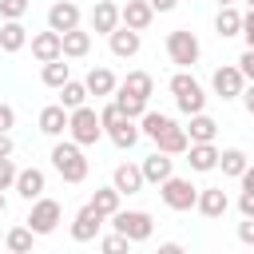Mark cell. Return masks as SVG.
<instances>
[{"instance_id": "47", "label": "cell", "mask_w": 254, "mask_h": 254, "mask_svg": "<svg viewBox=\"0 0 254 254\" xmlns=\"http://www.w3.org/2000/svg\"><path fill=\"white\" fill-rule=\"evenodd\" d=\"M155 254H187V250H183V242H159Z\"/></svg>"}, {"instance_id": "28", "label": "cell", "mask_w": 254, "mask_h": 254, "mask_svg": "<svg viewBox=\"0 0 254 254\" xmlns=\"http://www.w3.org/2000/svg\"><path fill=\"white\" fill-rule=\"evenodd\" d=\"M171 123H175L171 115H163V111H151V107H147V111L139 115V135H147V139L155 143V139H159V135H163Z\"/></svg>"}, {"instance_id": "38", "label": "cell", "mask_w": 254, "mask_h": 254, "mask_svg": "<svg viewBox=\"0 0 254 254\" xmlns=\"http://www.w3.org/2000/svg\"><path fill=\"white\" fill-rule=\"evenodd\" d=\"M16 163L12 159H0V190H12V183H16Z\"/></svg>"}, {"instance_id": "23", "label": "cell", "mask_w": 254, "mask_h": 254, "mask_svg": "<svg viewBox=\"0 0 254 254\" xmlns=\"http://www.w3.org/2000/svg\"><path fill=\"white\" fill-rule=\"evenodd\" d=\"M20 48H28V28H24L20 20H4V24H0V52L16 56Z\"/></svg>"}, {"instance_id": "46", "label": "cell", "mask_w": 254, "mask_h": 254, "mask_svg": "<svg viewBox=\"0 0 254 254\" xmlns=\"http://www.w3.org/2000/svg\"><path fill=\"white\" fill-rule=\"evenodd\" d=\"M147 4H151L155 12H175V8H179V0H147Z\"/></svg>"}, {"instance_id": "16", "label": "cell", "mask_w": 254, "mask_h": 254, "mask_svg": "<svg viewBox=\"0 0 254 254\" xmlns=\"http://www.w3.org/2000/svg\"><path fill=\"white\" fill-rule=\"evenodd\" d=\"M194 210H198L202 218H222V214L230 210V198H226V190H222V187H202V190H198Z\"/></svg>"}, {"instance_id": "42", "label": "cell", "mask_w": 254, "mask_h": 254, "mask_svg": "<svg viewBox=\"0 0 254 254\" xmlns=\"http://www.w3.org/2000/svg\"><path fill=\"white\" fill-rule=\"evenodd\" d=\"M238 242L242 246H254V218H242L238 222Z\"/></svg>"}, {"instance_id": "15", "label": "cell", "mask_w": 254, "mask_h": 254, "mask_svg": "<svg viewBox=\"0 0 254 254\" xmlns=\"http://www.w3.org/2000/svg\"><path fill=\"white\" fill-rule=\"evenodd\" d=\"M139 171H143V183H167L171 175H175V159L171 155H163V151H151L143 163H139Z\"/></svg>"}, {"instance_id": "35", "label": "cell", "mask_w": 254, "mask_h": 254, "mask_svg": "<svg viewBox=\"0 0 254 254\" xmlns=\"http://www.w3.org/2000/svg\"><path fill=\"white\" fill-rule=\"evenodd\" d=\"M32 242H36V234H32L28 226H12L8 238H4V246H8L12 254H32Z\"/></svg>"}, {"instance_id": "6", "label": "cell", "mask_w": 254, "mask_h": 254, "mask_svg": "<svg viewBox=\"0 0 254 254\" xmlns=\"http://www.w3.org/2000/svg\"><path fill=\"white\" fill-rule=\"evenodd\" d=\"M64 222V206L56 202V198H48V194H40L36 202H32V210H28V218H24V226L36 234V238H44V234H52L56 226Z\"/></svg>"}, {"instance_id": "19", "label": "cell", "mask_w": 254, "mask_h": 254, "mask_svg": "<svg viewBox=\"0 0 254 254\" xmlns=\"http://www.w3.org/2000/svg\"><path fill=\"white\" fill-rule=\"evenodd\" d=\"M83 87H87V95L107 99V95H115L119 79H115V71H111V67H91V71H87V79H83Z\"/></svg>"}, {"instance_id": "30", "label": "cell", "mask_w": 254, "mask_h": 254, "mask_svg": "<svg viewBox=\"0 0 254 254\" xmlns=\"http://www.w3.org/2000/svg\"><path fill=\"white\" fill-rule=\"evenodd\" d=\"M119 198H123V194H119L115 187H95V194H91V202H87V206H91L95 214H103V218H111V214L119 210Z\"/></svg>"}, {"instance_id": "1", "label": "cell", "mask_w": 254, "mask_h": 254, "mask_svg": "<svg viewBox=\"0 0 254 254\" xmlns=\"http://www.w3.org/2000/svg\"><path fill=\"white\" fill-rule=\"evenodd\" d=\"M52 167H56V175L64 179V183H83L87 179V171H91V163H87V155H83V147L79 143H71V139H56V147H52Z\"/></svg>"}, {"instance_id": "3", "label": "cell", "mask_w": 254, "mask_h": 254, "mask_svg": "<svg viewBox=\"0 0 254 254\" xmlns=\"http://www.w3.org/2000/svg\"><path fill=\"white\" fill-rule=\"evenodd\" d=\"M167 87H171V95H175V107H179L183 115H198V111L206 107V91L198 87V79H194L190 71H175Z\"/></svg>"}, {"instance_id": "8", "label": "cell", "mask_w": 254, "mask_h": 254, "mask_svg": "<svg viewBox=\"0 0 254 254\" xmlns=\"http://www.w3.org/2000/svg\"><path fill=\"white\" fill-rule=\"evenodd\" d=\"M210 87H214V95H218V99H238V95H242V87H246V79H242L238 64H222V67H214Z\"/></svg>"}, {"instance_id": "29", "label": "cell", "mask_w": 254, "mask_h": 254, "mask_svg": "<svg viewBox=\"0 0 254 254\" xmlns=\"http://www.w3.org/2000/svg\"><path fill=\"white\" fill-rule=\"evenodd\" d=\"M107 139H111L119 151H131V147L143 139V135H139V119H123L119 127H111V131H107Z\"/></svg>"}, {"instance_id": "49", "label": "cell", "mask_w": 254, "mask_h": 254, "mask_svg": "<svg viewBox=\"0 0 254 254\" xmlns=\"http://www.w3.org/2000/svg\"><path fill=\"white\" fill-rule=\"evenodd\" d=\"M4 210H8V198H4V190H0V214H4Z\"/></svg>"}, {"instance_id": "45", "label": "cell", "mask_w": 254, "mask_h": 254, "mask_svg": "<svg viewBox=\"0 0 254 254\" xmlns=\"http://www.w3.org/2000/svg\"><path fill=\"white\" fill-rule=\"evenodd\" d=\"M12 151H16V147H12V135L0 131V159H12Z\"/></svg>"}, {"instance_id": "50", "label": "cell", "mask_w": 254, "mask_h": 254, "mask_svg": "<svg viewBox=\"0 0 254 254\" xmlns=\"http://www.w3.org/2000/svg\"><path fill=\"white\" fill-rule=\"evenodd\" d=\"M230 4H238V0H218V8H230Z\"/></svg>"}, {"instance_id": "36", "label": "cell", "mask_w": 254, "mask_h": 254, "mask_svg": "<svg viewBox=\"0 0 254 254\" xmlns=\"http://www.w3.org/2000/svg\"><path fill=\"white\" fill-rule=\"evenodd\" d=\"M99 254H131V242H127L123 234H115V230H111V234H103V238H99Z\"/></svg>"}, {"instance_id": "32", "label": "cell", "mask_w": 254, "mask_h": 254, "mask_svg": "<svg viewBox=\"0 0 254 254\" xmlns=\"http://www.w3.org/2000/svg\"><path fill=\"white\" fill-rule=\"evenodd\" d=\"M40 79H44V87H56V91H60V87L71 79V64H64V56H60V60H52V64H44V67H40Z\"/></svg>"}, {"instance_id": "14", "label": "cell", "mask_w": 254, "mask_h": 254, "mask_svg": "<svg viewBox=\"0 0 254 254\" xmlns=\"http://www.w3.org/2000/svg\"><path fill=\"white\" fill-rule=\"evenodd\" d=\"M32 56H36L40 64L60 60V56H64V36H60V32H52V28L36 32V36H32Z\"/></svg>"}, {"instance_id": "34", "label": "cell", "mask_w": 254, "mask_h": 254, "mask_svg": "<svg viewBox=\"0 0 254 254\" xmlns=\"http://www.w3.org/2000/svg\"><path fill=\"white\" fill-rule=\"evenodd\" d=\"M111 103L127 115V119H139L143 111H147V99H139V95H131V91H123V87H115V95H111Z\"/></svg>"}, {"instance_id": "41", "label": "cell", "mask_w": 254, "mask_h": 254, "mask_svg": "<svg viewBox=\"0 0 254 254\" xmlns=\"http://www.w3.org/2000/svg\"><path fill=\"white\" fill-rule=\"evenodd\" d=\"M238 71H242V79H246V83H254V52H250V48L242 52V60H238Z\"/></svg>"}, {"instance_id": "40", "label": "cell", "mask_w": 254, "mask_h": 254, "mask_svg": "<svg viewBox=\"0 0 254 254\" xmlns=\"http://www.w3.org/2000/svg\"><path fill=\"white\" fill-rule=\"evenodd\" d=\"M12 127H16V107L12 103H0V131L12 135Z\"/></svg>"}, {"instance_id": "52", "label": "cell", "mask_w": 254, "mask_h": 254, "mask_svg": "<svg viewBox=\"0 0 254 254\" xmlns=\"http://www.w3.org/2000/svg\"><path fill=\"white\" fill-rule=\"evenodd\" d=\"M8 254H12V250H8Z\"/></svg>"}, {"instance_id": "44", "label": "cell", "mask_w": 254, "mask_h": 254, "mask_svg": "<svg viewBox=\"0 0 254 254\" xmlns=\"http://www.w3.org/2000/svg\"><path fill=\"white\" fill-rule=\"evenodd\" d=\"M238 99H242V107H246V115H250V119H254V83H246V87H242V95H238Z\"/></svg>"}, {"instance_id": "31", "label": "cell", "mask_w": 254, "mask_h": 254, "mask_svg": "<svg viewBox=\"0 0 254 254\" xmlns=\"http://www.w3.org/2000/svg\"><path fill=\"white\" fill-rule=\"evenodd\" d=\"M214 32L222 36V40H230V36H238L242 32V12L230 4V8H218V16H214Z\"/></svg>"}, {"instance_id": "13", "label": "cell", "mask_w": 254, "mask_h": 254, "mask_svg": "<svg viewBox=\"0 0 254 254\" xmlns=\"http://www.w3.org/2000/svg\"><path fill=\"white\" fill-rule=\"evenodd\" d=\"M107 44H111V56L115 60H131V56H139V48H143V32H131V28H115L111 36H107Z\"/></svg>"}, {"instance_id": "7", "label": "cell", "mask_w": 254, "mask_h": 254, "mask_svg": "<svg viewBox=\"0 0 254 254\" xmlns=\"http://www.w3.org/2000/svg\"><path fill=\"white\" fill-rule=\"evenodd\" d=\"M159 198H163V206H171V210H194L198 187H194L190 179H183V175H171L167 183H159Z\"/></svg>"}, {"instance_id": "17", "label": "cell", "mask_w": 254, "mask_h": 254, "mask_svg": "<svg viewBox=\"0 0 254 254\" xmlns=\"http://www.w3.org/2000/svg\"><path fill=\"white\" fill-rule=\"evenodd\" d=\"M119 28V4L115 0H95L91 8V32L95 36H111Z\"/></svg>"}, {"instance_id": "18", "label": "cell", "mask_w": 254, "mask_h": 254, "mask_svg": "<svg viewBox=\"0 0 254 254\" xmlns=\"http://www.w3.org/2000/svg\"><path fill=\"white\" fill-rule=\"evenodd\" d=\"M111 187H115L119 194H139L147 183H143V171H139L135 163H119V167L111 171Z\"/></svg>"}, {"instance_id": "39", "label": "cell", "mask_w": 254, "mask_h": 254, "mask_svg": "<svg viewBox=\"0 0 254 254\" xmlns=\"http://www.w3.org/2000/svg\"><path fill=\"white\" fill-rule=\"evenodd\" d=\"M238 36H242V40H246V48L254 52V8H246V12H242V32H238Z\"/></svg>"}, {"instance_id": "4", "label": "cell", "mask_w": 254, "mask_h": 254, "mask_svg": "<svg viewBox=\"0 0 254 254\" xmlns=\"http://www.w3.org/2000/svg\"><path fill=\"white\" fill-rule=\"evenodd\" d=\"M167 56H171V64H175L179 71H187V67L198 64L202 44H198V36H194L190 28H175V32H167Z\"/></svg>"}, {"instance_id": "9", "label": "cell", "mask_w": 254, "mask_h": 254, "mask_svg": "<svg viewBox=\"0 0 254 254\" xmlns=\"http://www.w3.org/2000/svg\"><path fill=\"white\" fill-rule=\"evenodd\" d=\"M12 190H16L24 202H36V198L48 190V175H44L40 167H24V171H16V183H12Z\"/></svg>"}, {"instance_id": "33", "label": "cell", "mask_w": 254, "mask_h": 254, "mask_svg": "<svg viewBox=\"0 0 254 254\" xmlns=\"http://www.w3.org/2000/svg\"><path fill=\"white\" fill-rule=\"evenodd\" d=\"M91 95H87V87H83V79H67L64 87H60V107L64 111H75V107H83Z\"/></svg>"}, {"instance_id": "22", "label": "cell", "mask_w": 254, "mask_h": 254, "mask_svg": "<svg viewBox=\"0 0 254 254\" xmlns=\"http://www.w3.org/2000/svg\"><path fill=\"white\" fill-rule=\"evenodd\" d=\"M187 147H190V139H187V131H183L179 123H171V127L155 139V151H163V155H171V159H175V155H187Z\"/></svg>"}, {"instance_id": "51", "label": "cell", "mask_w": 254, "mask_h": 254, "mask_svg": "<svg viewBox=\"0 0 254 254\" xmlns=\"http://www.w3.org/2000/svg\"><path fill=\"white\" fill-rule=\"evenodd\" d=\"M242 4H246V8H254V0H242Z\"/></svg>"}, {"instance_id": "21", "label": "cell", "mask_w": 254, "mask_h": 254, "mask_svg": "<svg viewBox=\"0 0 254 254\" xmlns=\"http://www.w3.org/2000/svg\"><path fill=\"white\" fill-rule=\"evenodd\" d=\"M187 163H190V171L210 175V171L218 167V147H214V143H190V147H187Z\"/></svg>"}, {"instance_id": "12", "label": "cell", "mask_w": 254, "mask_h": 254, "mask_svg": "<svg viewBox=\"0 0 254 254\" xmlns=\"http://www.w3.org/2000/svg\"><path fill=\"white\" fill-rule=\"evenodd\" d=\"M48 28L52 32H71V28H79V4H71V0H56L52 8H48Z\"/></svg>"}, {"instance_id": "24", "label": "cell", "mask_w": 254, "mask_h": 254, "mask_svg": "<svg viewBox=\"0 0 254 254\" xmlns=\"http://www.w3.org/2000/svg\"><path fill=\"white\" fill-rule=\"evenodd\" d=\"M246 167H250V155H246V151H238V147L218 151V167H214V171H222L226 179H242Z\"/></svg>"}, {"instance_id": "43", "label": "cell", "mask_w": 254, "mask_h": 254, "mask_svg": "<svg viewBox=\"0 0 254 254\" xmlns=\"http://www.w3.org/2000/svg\"><path fill=\"white\" fill-rule=\"evenodd\" d=\"M238 210H242V218H254V190L238 194Z\"/></svg>"}, {"instance_id": "20", "label": "cell", "mask_w": 254, "mask_h": 254, "mask_svg": "<svg viewBox=\"0 0 254 254\" xmlns=\"http://www.w3.org/2000/svg\"><path fill=\"white\" fill-rule=\"evenodd\" d=\"M40 135H48V139H60V135H67V111L60 107V103H48L44 111H40Z\"/></svg>"}, {"instance_id": "27", "label": "cell", "mask_w": 254, "mask_h": 254, "mask_svg": "<svg viewBox=\"0 0 254 254\" xmlns=\"http://www.w3.org/2000/svg\"><path fill=\"white\" fill-rule=\"evenodd\" d=\"M119 87L131 91V95H139V99H147V103H151V95H155V79H151L147 71H127V75L119 79Z\"/></svg>"}, {"instance_id": "25", "label": "cell", "mask_w": 254, "mask_h": 254, "mask_svg": "<svg viewBox=\"0 0 254 254\" xmlns=\"http://www.w3.org/2000/svg\"><path fill=\"white\" fill-rule=\"evenodd\" d=\"M183 131H187V139H190V143H214L218 123H214L206 111H198V115H190V127H183Z\"/></svg>"}, {"instance_id": "37", "label": "cell", "mask_w": 254, "mask_h": 254, "mask_svg": "<svg viewBox=\"0 0 254 254\" xmlns=\"http://www.w3.org/2000/svg\"><path fill=\"white\" fill-rule=\"evenodd\" d=\"M28 12V0H0V16L4 20H24Z\"/></svg>"}, {"instance_id": "5", "label": "cell", "mask_w": 254, "mask_h": 254, "mask_svg": "<svg viewBox=\"0 0 254 254\" xmlns=\"http://www.w3.org/2000/svg\"><path fill=\"white\" fill-rule=\"evenodd\" d=\"M111 230L123 234V238L135 246V242H147V238L155 234V218H151L147 210H115V214H111Z\"/></svg>"}, {"instance_id": "10", "label": "cell", "mask_w": 254, "mask_h": 254, "mask_svg": "<svg viewBox=\"0 0 254 254\" xmlns=\"http://www.w3.org/2000/svg\"><path fill=\"white\" fill-rule=\"evenodd\" d=\"M151 20H155V8H151L147 0H127V4H119V24H123V28H131V32H147Z\"/></svg>"}, {"instance_id": "48", "label": "cell", "mask_w": 254, "mask_h": 254, "mask_svg": "<svg viewBox=\"0 0 254 254\" xmlns=\"http://www.w3.org/2000/svg\"><path fill=\"white\" fill-rule=\"evenodd\" d=\"M238 183H242V190H254V159H250V167L242 171V179H238Z\"/></svg>"}, {"instance_id": "26", "label": "cell", "mask_w": 254, "mask_h": 254, "mask_svg": "<svg viewBox=\"0 0 254 254\" xmlns=\"http://www.w3.org/2000/svg\"><path fill=\"white\" fill-rule=\"evenodd\" d=\"M87 52H91V32H83V28L64 32V60H83Z\"/></svg>"}, {"instance_id": "11", "label": "cell", "mask_w": 254, "mask_h": 254, "mask_svg": "<svg viewBox=\"0 0 254 254\" xmlns=\"http://www.w3.org/2000/svg\"><path fill=\"white\" fill-rule=\"evenodd\" d=\"M103 222H107L103 214H95L91 206H79L75 218H71V238H75V242H95L99 230H103Z\"/></svg>"}, {"instance_id": "2", "label": "cell", "mask_w": 254, "mask_h": 254, "mask_svg": "<svg viewBox=\"0 0 254 254\" xmlns=\"http://www.w3.org/2000/svg\"><path fill=\"white\" fill-rule=\"evenodd\" d=\"M67 139L79 143V147H95V143L103 139V123H99V111H95L91 103L67 111Z\"/></svg>"}]
</instances>
